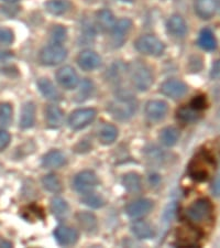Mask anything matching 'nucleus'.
Masks as SVG:
<instances>
[{
    "label": "nucleus",
    "mask_w": 220,
    "mask_h": 248,
    "mask_svg": "<svg viewBox=\"0 0 220 248\" xmlns=\"http://www.w3.org/2000/svg\"><path fill=\"white\" fill-rule=\"evenodd\" d=\"M161 93L167 97L173 99H179L186 95L189 87L184 82L178 79H169L161 85Z\"/></svg>",
    "instance_id": "obj_10"
},
{
    "label": "nucleus",
    "mask_w": 220,
    "mask_h": 248,
    "mask_svg": "<svg viewBox=\"0 0 220 248\" xmlns=\"http://www.w3.org/2000/svg\"><path fill=\"white\" fill-rule=\"evenodd\" d=\"M202 237L201 231L197 227H181L177 231V244L183 247H195L198 245Z\"/></svg>",
    "instance_id": "obj_9"
},
{
    "label": "nucleus",
    "mask_w": 220,
    "mask_h": 248,
    "mask_svg": "<svg viewBox=\"0 0 220 248\" xmlns=\"http://www.w3.org/2000/svg\"><path fill=\"white\" fill-rule=\"evenodd\" d=\"M118 136V129L114 125H105L99 133V140L103 145L113 143Z\"/></svg>",
    "instance_id": "obj_29"
},
{
    "label": "nucleus",
    "mask_w": 220,
    "mask_h": 248,
    "mask_svg": "<svg viewBox=\"0 0 220 248\" xmlns=\"http://www.w3.org/2000/svg\"><path fill=\"white\" fill-rule=\"evenodd\" d=\"M66 57L67 51L65 47L58 43H53V45L43 47L40 52V62L43 65L52 66L63 62Z\"/></svg>",
    "instance_id": "obj_6"
},
{
    "label": "nucleus",
    "mask_w": 220,
    "mask_h": 248,
    "mask_svg": "<svg viewBox=\"0 0 220 248\" xmlns=\"http://www.w3.org/2000/svg\"><path fill=\"white\" fill-rule=\"evenodd\" d=\"M216 3H217V8H218L219 11H220V0H217V1H216Z\"/></svg>",
    "instance_id": "obj_44"
},
{
    "label": "nucleus",
    "mask_w": 220,
    "mask_h": 248,
    "mask_svg": "<svg viewBox=\"0 0 220 248\" xmlns=\"http://www.w3.org/2000/svg\"><path fill=\"white\" fill-rule=\"evenodd\" d=\"M51 210L55 217H63L69 212V205H67V203L62 198H55L52 200Z\"/></svg>",
    "instance_id": "obj_34"
},
{
    "label": "nucleus",
    "mask_w": 220,
    "mask_h": 248,
    "mask_svg": "<svg viewBox=\"0 0 220 248\" xmlns=\"http://www.w3.org/2000/svg\"><path fill=\"white\" fill-rule=\"evenodd\" d=\"M45 119L47 125L51 128H58L62 125L64 114L59 107L55 105H49L45 108Z\"/></svg>",
    "instance_id": "obj_21"
},
{
    "label": "nucleus",
    "mask_w": 220,
    "mask_h": 248,
    "mask_svg": "<svg viewBox=\"0 0 220 248\" xmlns=\"http://www.w3.org/2000/svg\"><path fill=\"white\" fill-rule=\"evenodd\" d=\"M211 190H213V193L216 195V197H220V170L218 171V174L216 175V178L214 180Z\"/></svg>",
    "instance_id": "obj_40"
},
{
    "label": "nucleus",
    "mask_w": 220,
    "mask_h": 248,
    "mask_svg": "<svg viewBox=\"0 0 220 248\" xmlns=\"http://www.w3.org/2000/svg\"><path fill=\"white\" fill-rule=\"evenodd\" d=\"M38 86L40 92H41L43 96H45L46 98L52 99V101H58V99L62 97L61 93H59L57 87L54 86V84L52 83L50 79L44 78H40L38 82Z\"/></svg>",
    "instance_id": "obj_22"
},
{
    "label": "nucleus",
    "mask_w": 220,
    "mask_h": 248,
    "mask_svg": "<svg viewBox=\"0 0 220 248\" xmlns=\"http://www.w3.org/2000/svg\"><path fill=\"white\" fill-rule=\"evenodd\" d=\"M131 230L133 232V234L137 236L140 239H147L151 238L154 235L153 229H152L149 223L145 221H137L132 224Z\"/></svg>",
    "instance_id": "obj_25"
},
{
    "label": "nucleus",
    "mask_w": 220,
    "mask_h": 248,
    "mask_svg": "<svg viewBox=\"0 0 220 248\" xmlns=\"http://www.w3.org/2000/svg\"><path fill=\"white\" fill-rule=\"evenodd\" d=\"M13 57V52L8 51V50H3L0 49V59H7Z\"/></svg>",
    "instance_id": "obj_42"
},
{
    "label": "nucleus",
    "mask_w": 220,
    "mask_h": 248,
    "mask_svg": "<svg viewBox=\"0 0 220 248\" xmlns=\"http://www.w3.org/2000/svg\"><path fill=\"white\" fill-rule=\"evenodd\" d=\"M167 30L174 37L183 38L187 33V25L181 16L174 15L167 21Z\"/></svg>",
    "instance_id": "obj_17"
},
{
    "label": "nucleus",
    "mask_w": 220,
    "mask_h": 248,
    "mask_svg": "<svg viewBox=\"0 0 220 248\" xmlns=\"http://www.w3.org/2000/svg\"><path fill=\"white\" fill-rule=\"evenodd\" d=\"M13 106L9 103H0V127H9L13 122Z\"/></svg>",
    "instance_id": "obj_32"
},
{
    "label": "nucleus",
    "mask_w": 220,
    "mask_h": 248,
    "mask_svg": "<svg viewBox=\"0 0 220 248\" xmlns=\"http://www.w3.org/2000/svg\"><path fill=\"white\" fill-rule=\"evenodd\" d=\"M198 45L205 51H214L217 47V41L213 32L209 29H203L199 33Z\"/></svg>",
    "instance_id": "obj_24"
},
{
    "label": "nucleus",
    "mask_w": 220,
    "mask_h": 248,
    "mask_svg": "<svg viewBox=\"0 0 220 248\" xmlns=\"http://www.w3.org/2000/svg\"><path fill=\"white\" fill-rule=\"evenodd\" d=\"M72 3L69 0H50L45 3L46 10L54 16H61L71 9Z\"/></svg>",
    "instance_id": "obj_23"
},
{
    "label": "nucleus",
    "mask_w": 220,
    "mask_h": 248,
    "mask_svg": "<svg viewBox=\"0 0 220 248\" xmlns=\"http://www.w3.org/2000/svg\"><path fill=\"white\" fill-rule=\"evenodd\" d=\"M77 63L81 69L85 71H93L102 65V59L94 51H83L77 58Z\"/></svg>",
    "instance_id": "obj_12"
},
{
    "label": "nucleus",
    "mask_w": 220,
    "mask_h": 248,
    "mask_svg": "<svg viewBox=\"0 0 220 248\" xmlns=\"http://www.w3.org/2000/svg\"><path fill=\"white\" fill-rule=\"evenodd\" d=\"M51 37L54 43L61 45V42H63L66 38V30L62 26H55L51 31Z\"/></svg>",
    "instance_id": "obj_35"
},
{
    "label": "nucleus",
    "mask_w": 220,
    "mask_h": 248,
    "mask_svg": "<svg viewBox=\"0 0 220 248\" xmlns=\"http://www.w3.org/2000/svg\"><path fill=\"white\" fill-rule=\"evenodd\" d=\"M11 141V137L9 133H7L6 130L0 129V151L5 150L6 148L9 146Z\"/></svg>",
    "instance_id": "obj_39"
},
{
    "label": "nucleus",
    "mask_w": 220,
    "mask_h": 248,
    "mask_svg": "<svg viewBox=\"0 0 220 248\" xmlns=\"http://www.w3.org/2000/svg\"><path fill=\"white\" fill-rule=\"evenodd\" d=\"M66 163V158L63 153L59 150H52L42 158V166L47 169H57Z\"/></svg>",
    "instance_id": "obj_18"
},
{
    "label": "nucleus",
    "mask_w": 220,
    "mask_h": 248,
    "mask_svg": "<svg viewBox=\"0 0 220 248\" xmlns=\"http://www.w3.org/2000/svg\"><path fill=\"white\" fill-rule=\"evenodd\" d=\"M195 13L203 20H209L214 17L217 9L216 0H195Z\"/></svg>",
    "instance_id": "obj_14"
},
{
    "label": "nucleus",
    "mask_w": 220,
    "mask_h": 248,
    "mask_svg": "<svg viewBox=\"0 0 220 248\" xmlns=\"http://www.w3.org/2000/svg\"><path fill=\"white\" fill-rule=\"evenodd\" d=\"M35 122V105L32 102H28L22 107L20 126L23 129H28L34 125Z\"/></svg>",
    "instance_id": "obj_20"
},
{
    "label": "nucleus",
    "mask_w": 220,
    "mask_h": 248,
    "mask_svg": "<svg viewBox=\"0 0 220 248\" xmlns=\"http://www.w3.org/2000/svg\"><path fill=\"white\" fill-rule=\"evenodd\" d=\"M169 110L167 104L163 101H150L146 106V114L151 121H161Z\"/></svg>",
    "instance_id": "obj_15"
},
{
    "label": "nucleus",
    "mask_w": 220,
    "mask_h": 248,
    "mask_svg": "<svg viewBox=\"0 0 220 248\" xmlns=\"http://www.w3.org/2000/svg\"><path fill=\"white\" fill-rule=\"evenodd\" d=\"M44 189L53 192V193H59L62 191V183L55 174H47L42 180Z\"/></svg>",
    "instance_id": "obj_33"
},
{
    "label": "nucleus",
    "mask_w": 220,
    "mask_h": 248,
    "mask_svg": "<svg viewBox=\"0 0 220 248\" xmlns=\"http://www.w3.org/2000/svg\"><path fill=\"white\" fill-rule=\"evenodd\" d=\"M184 217L189 221L191 226L201 227L210 225L214 221V205L210 200L202 198L194 201L184 212Z\"/></svg>",
    "instance_id": "obj_1"
},
{
    "label": "nucleus",
    "mask_w": 220,
    "mask_h": 248,
    "mask_svg": "<svg viewBox=\"0 0 220 248\" xmlns=\"http://www.w3.org/2000/svg\"><path fill=\"white\" fill-rule=\"evenodd\" d=\"M0 168H1V165H0Z\"/></svg>",
    "instance_id": "obj_46"
},
{
    "label": "nucleus",
    "mask_w": 220,
    "mask_h": 248,
    "mask_svg": "<svg viewBox=\"0 0 220 248\" xmlns=\"http://www.w3.org/2000/svg\"><path fill=\"white\" fill-rule=\"evenodd\" d=\"M98 178L93 171H82L76 175L73 182L74 189L79 193H88L98 186Z\"/></svg>",
    "instance_id": "obj_7"
},
{
    "label": "nucleus",
    "mask_w": 220,
    "mask_h": 248,
    "mask_svg": "<svg viewBox=\"0 0 220 248\" xmlns=\"http://www.w3.org/2000/svg\"><path fill=\"white\" fill-rule=\"evenodd\" d=\"M122 1H126V2H131V1H133V0H122Z\"/></svg>",
    "instance_id": "obj_45"
},
{
    "label": "nucleus",
    "mask_w": 220,
    "mask_h": 248,
    "mask_svg": "<svg viewBox=\"0 0 220 248\" xmlns=\"http://www.w3.org/2000/svg\"><path fill=\"white\" fill-rule=\"evenodd\" d=\"M135 109H137V103L131 96H119L108 106L109 113L119 121L130 118L135 113Z\"/></svg>",
    "instance_id": "obj_4"
},
{
    "label": "nucleus",
    "mask_w": 220,
    "mask_h": 248,
    "mask_svg": "<svg viewBox=\"0 0 220 248\" xmlns=\"http://www.w3.org/2000/svg\"><path fill=\"white\" fill-rule=\"evenodd\" d=\"M199 113H201V111L194 109L193 107L189 105V106H183L181 108H178L176 115H177L178 121H181L185 124H190L197 121L199 118Z\"/></svg>",
    "instance_id": "obj_26"
},
{
    "label": "nucleus",
    "mask_w": 220,
    "mask_h": 248,
    "mask_svg": "<svg viewBox=\"0 0 220 248\" xmlns=\"http://www.w3.org/2000/svg\"><path fill=\"white\" fill-rule=\"evenodd\" d=\"M2 1H5V2H9V3H14V2H17V1H19V0H2Z\"/></svg>",
    "instance_id": "obj_43"
},
{
    "label": "nucleus",
    "mask_w": 220,
    "mask_h": 248,
    "mask_svg": "<svg viewBox=\"0 0 220 248\" xmlns=\"http://www.w3.org/2000/svg\"><path fill=\"white\" fill-rule=\"evenodd\" d=\"M97 21H98L99 27H101L103 30H110L113 29L115 26L114 15L111 14V11L107 9H103L101 11H98Z\"/></svg>",
    "instance_id": "obj_30"
},
{
    "label": "nucleus",
    "mask_w": 220,
    "mask_h": 248,
    "mask_svg": "<svg viewBox=\"0 0 220 248\" xmlns=\"http://www.w3.org/2000/svg\"><path fill=\"white\" fill-rule=\"evenodd\" d=\"M190 105L193 107L194 109L202 111V110L207 108V101L204 96H195V97L191 99Z\"/></svg>",
    "instance_id": "obj_37"
},
{
    "label": "nucleus",
    "mask_w": 220,
    "mask_h": 248,
    "mask_svg": "<svg viewBox=\"0 0 220 248\" xmlns=\"http://www.w3.org/2000/svg\"><path fill=\"white\" fill-rule=\"evenodd\" d=\"M135 49L140 53L152 55V57H160L164 52V45L157 37L151 34L142 35L135 41Z\"/></svg>",
    "instance_id": "obj_5"
},
{
    "label": "nucleus",
    "mask_w": 220,
    "mask_h": 248,
    "mask_svg": "<svg viewBox=\"0 0 220 248\" xmlns=\"http://www.w3.org/2000/svg\"><path fill=\"white\" fill-rule=\"evenodd\" d=\"M179 139V131L174 127H166L160 134V140L167 147L174 146Z\"/></svg>",
    "instance_id": "obj_28"
},
{
    "label": "nucleus",
    "mask_w": 220,
    "mask_h": 248,
    "mask_svg": "<svg viewBox=\"0 0 220 248\" xmlns=\"http://www.w3.org/2000/svg\"><path fill=\"white\" fill-rule=\"evenodd\" d=\"M76 218L81 225L82 229L86 232H93L97 229V221L93 214L87 212H81L76 215Z\"/></svg>",
    "instance_id": "obj_27"
},
{
    "label": "nucleus",
    "mask_w": 220,
    "mask_h": 248,
    "mask_svg": "<svg viewBox=\"0 0 220 248\" xmlns=\"http://www.w3.org/2000/svg\"><path fill=\"white\" fill-rule=\"evenodd\" d=\"M55 238L58 243L62 246H70L77 242L78 234L74 229L67 226H59L54 232Z\"/></svg>",
    "instance_id": "obj_16"
},
{
    "label": "nucleus",
    "mask_w": 220,
    "mask_h": 248,
    "mask_svg": "<svg viewBox=\"0 0 220 248\" xmlns=\"http://www.w3.org/2000/svg\"><path fill=\"white\" fill-rule=\"evenodd\" d=\"M122 183L126 189L131 192V193H134V192H139L141 190V178H140L137 173L126 174L125 177H123Z\"/></svg>",
    "instance_id": "obj_31"
},
{
    "label": "nucleus",
    "mask_w": 220,
    "mask_h": 248,
    "mask_svg": "<svg viewBox=\"0 0 220 248\" xmlns=\"http://www.w3.org/2000/svg\"><path fill=\"white\" fill-rule=\"evenodd\" d=\"M132 27V22L129 19H121L116 23L113 28L114 41L117 46H121L125 41L126 35L130 31Z\"/></svg>",
    "instance_id": "obj_19"
},
{
    "label": "nucleus",
    "mask_w": 220,
    "mask_h": 248,
    "mask_svg": "<svg viewBox=\"0 0 220 248\" xmlns=\"http://www.w3.org/2000/svg\"><path fill=\"white\" fill-rule=\"evenodd\" d=\"M14 42V32L8 28L0 27V43L2 45H11Z\"/></svg>",
    "instance_id": "obj_36"
},
{
    "label": "nucleus",
    "mask_w": 220,
    "mask_h": 248,
    "mask_svg": "<svg viewBox=\"0 0 220 248\" xmlns=\"http://www.w3.org/2000/svg\"><path fill=\"white\" fill-rule=\"evenodd\" d=\"M216 169V162L213 155L208 151L202 150L191 159L189 166L191 178L197 182H205L213 175Z\"/></svg>",
    "instance_id": "obj_2"
},
{
    "label": "nucleus",
    "mask_w": 220,
    "mask_h": 248,
    "mask_svg": "<svg viewBox=\"0 0 220 248\" xmlns=\"http://www.w3.org/2000/svg\"><path fill=\"white\" fill-rule=\"evenodd\" d=\"M153 207V202L149 199H140L131 202L126 207L127 214L131 217H140L149 213Z\"/></svg>",
    "instance_id": "obj_13"
},
{
    "label": "nucleus",
    "mask_w": 220,
    "mask_h": 248,
    "mask_svg": "<svg viewBox=\"0 0 220 248\" xmlns=\"http://www.w3.org/2000/svg\"><path fill=\"white\" fill-rule=\"evenodd\" d=\"M211 78L214 79H220V60L216 62L211 70Z\"/></svg>",
    "instance_id": "obj_41"
},
{
    "label": "nucleus",
    "mask_w": 220,
    "mask_h": 248,
    "mask_svg": "<svg viewBox=\"0 0 220 248\" xmlns=\"http://www.w3.org/2000/svg\"><path fill=\"white\" fill-rule=\"evenodd\" d=\"M129 73L131 82L138 91L145 92L151 87L153 83V74L146 64L137 61L130 64Z\"/></svg>",
    "instance_id": "obj_3"
},
{
    "label": "nucleus",
    "mask_w": 220,
    "mask_h": 248,
    "mask_svg": "<svg viewBox=\"0 0 220 248\" xmlns=\"http://www.w3.org/2000/svg\"><path fill=\"white\" fill-rule=\"evenodd\" d=\"M83 201L85 202V204H87V205H89L91 207H99L103 205V201L101 200V198H98L97 195L95 194L87 195L86 198H84Z\"/></svg>",
    "instance_id": "obj_38"
},
{
    "label": "nucleus",
    "mask_w": 220,
    "mask_h": 248,
    "mask_svg": "<svg viewBox=\"0 0 220 248\" xmlns=\"http://www.w3.org/2000/svg\"><path fill=\"white\" fill-rule=\"evenodd\" d=\"M96 110L93 108H84L75 110L69 118V125L72 129L78 130L86 127L94 121L96 117Z\"/></svg>",
    "instance_id": "obj_8"
},
{
    "label": "nucleus",
    "mask_w": 220,
    "mask_h": 248,
    "mask_svg": "<svg viewBox=\"0 0 220 248\" xmlns=\"http://www.w3.org/2000/svg\"><path fill=\"white\" fill-rule=\"evenodd\" d=\"M58 82L66 90H73L78 84V75L71 66H63L57 73Z\"/></svg>",
    "instance_id": "obj_11"
}]
</instances>
